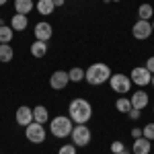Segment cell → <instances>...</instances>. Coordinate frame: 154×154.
<instances>
[{"instance_id": "cell-1", "label": "cell", "mask_w": 154, "mask_h": 154, "mask_svg": "<svg viewBox=\"0 0 154 154\" xmlns=\"http://www.w3.org/2000/svg\"><path fill=\"white\" fill-rule=\"evenodd\" d=\"M68 117L74 123H86L88 119L93 117V105L86 99H82V97H76L68 105Z\"/></svg>"}, {"instance_id": "cell-2", "label": "cell", "mask_w": 154, "mask_h": 154, "mask_svg": "<svg viewBox=\"0 0 154 154\" xmlns=\"http://www.w3.org/2000/svg\"><path fill=\"white\" fill-rule=\"evenodd\" d=\"M111 68L103 64V62H95V64H91L88 66V70H84V80L88 84H93V86H99V84H105L109 82V78H111Z\"/></svg>"}, {"instance_id": "cell-3", "label": "cell", "mask_w": 154, "mask_h": 154, "mask_svg": "<svg viewBox=\"0 0 154 154\" xmlns=\"http://www.w3.org/2000/svg\"><path fill=\"white\" fill-rule=\"evenodd\" d=\"M72 119L68 115H56L54 119H49V131L54 138H68L72 134Z\"/></svg>"}, {"instance_id": "cell-4", "label": "cell", "mask_w": 154, "mask_h": 154, "mask_svg": "<svg viewBox=\"0 0 154 154\" xmlns=\"http://www.w3.org/2000/svg\"><path fill=\"white\" fill-rule=\"evenodd\" d=\"M70 136H72V142L76 144V146H88L91 140H93V134L86 128V123H76V125L72 128Z\"/></svg>"}, {"instance_id": "cell-5", "label": "cell", "mask_w": 154, "mask_h": 154, "mask_svg": "<svg viewBox=\"0 0 154 154\" xmlns=\"http://www.w3.org/2000/svg\"><path fill=\"white\" fill-rule=\"evenodd\" d=\"M131 78L130 76H125V74H111V78H109V86L119 93V95H125V93H130L131 88Z\"/></svg>"}, {"instance_id": "cell-6", "label": "cell", "mask_w": 154, "mask_h": 154, "mask_svg": "<svg viewBox=\"0 0 154 154\" xmlns=\"http://www.w3.org/2000/svg\"><path fill=\"white\" fill-rule=\"evenodd\" d=\"M25 138L31 144H43V140H45V128L41 123L33 121V123H29L25 128Z\"/></svg>"}, {"instance_id": "cell-7", "label": "cell", "mask_w": 154, "mask_h": 154, "mask_svg": "<svg viewBox=\"0 0 154 154\" xmlns=\"http://www.w3.org/2000/svg\"><path fill=\"white\" fill-rule=\"evenodd\" d=\"M152 23L150 21H142V19H138L134 27H131V35L136 37L138 41H144V39H148V37L152 35Z\"/></svg>"}, {"instance_id": "cell-8", "label": "cell", "mask_w": 154, "mask_h": 154, "mask_svg": "<svg viewBox=\"0 0 154 154\" xmlns=\"http://www.w3.org/2000/svg\"><path fill=\"white\" fill-rule=\"evenodd\" d=\"M131 82L138 84V86H146V84H150V80H152V74L146 70V66H136L134 70H131L130 74Z\"/></svg>"}, {"instance_id": "cell-9", "label": "cell", "mask_w": 154, "mask_h": 154, "mask_svg": "<svg viewBox=\"0 0 154 154\" xmlns=\"http://www.w3.org/2000/svg\"><path fill=\"white\" fill-rule=\"evenodd\" d=\"M68 82H70V76H68V72H64V70H56L51 76H49V86H51L54 91L66 88Z\"/></svg>"}, {"instance_id": "cell-10", "label": "cell", "mask_w": 154, "mask_h": 154, "mask_svg": "<svg viewBox=\"0 0 154 154\" xmlns=\"http://www.w3.org/2000/svg\"><path fill=\"white\" fill-rule=\"evenodd\" d=\"M14 121L21 125V128H27L29 123H33V109L27 105H21L14 113Z\"/></svg>"}, {"instance_id": "cell-11", "label": "cell", "mask_w": 154, "mask_h": 154, "mask_svg": "<svg viewBox=\"0 0 154 154\" xmlns=\"http://www.w3.org/2000/svg\"><path fill=\"white\" fill-rule=\"evenodd\" d=\"M33 33H35V39H39V41H49L51 35H54V29H51V25L48 21H41V23L35 25Z\"/></svg>"}, {"instance_id": "cell-12", "label": "cell", "mask_w": 154, "mask_h": 154, "mask_svg": "<svg viewBox=\"0 0 154 154\" xmlns=\"http://www.w3.org/2000/svg\"><path fill=\"white\" fill-rule=\"evenodd\" d=\"M150 150H152V142L144 136L134 140V144H131V154H150Z\"/></svg>"}, {"instance_id": "cell-13", "label": "cell", "mask_w": 154, "mask_h": 154, "mask_svg": "<svg viewBox=\"0 0 154 154\" xmlns=\"http://www.w3.org/2000/svg\"><path fill=\"white\" fill-rule=\"evenodd\" d=\"M130 101H131V107H134V109H140V111H142L144 107H148L150 97H148V93H144V91H136V93L130 97Z\"/></svg>"}, {"instance_id": "cell-14", "label": "cell", "mask_w": 154, "mask_h": 154, "mask_svg": "<svg viewBox=\"0 0 154 154\" xmlns=\"http://www.w3.org/2000/svg\"><path fill=\"white\" fill-rule=\"evenodd\" d=\"M33 121L41 123V125H45V123L49 121V111H48V107H43V105L33 107Z\"/></svg>"}, {"instance_id": "cell-15", "label": "cell", "mask_w": 154, "mask_h": 154, "mask_svg": "<svg viewBox=\"0 0 154 154\" xmlns=\"http://www.w3.org/2000/svg\"><path fill=\"white\" fill-rule=\"evenodd\" d=\"M11 27L14 29V31H25L27 27H29V19H27V14H12L11 19Z\"/></svg>"}, {"instance_id": "cell-16", "label": "cell", "mask_w": 154, "mask_h": 154, "mask_svg": "<svg viewBox=\"0 0 154 154\" xmlns=\"http://www.w3.org/2000/svg\"><path fill=\"white\" fill-rule=\"evenodd\" d=\"M35 8L39 14H43V17H48L51 12L56 11V4H54V0H37L35 2Z\"/></svg>"}, {"instance_id": "cell-17", "label": "cell", "mask_w": 154, "mask_h": 154, "mask_svg": "<svg viewBox=\"0 0 154 154\" xmlns=\"http://www.w3.org/2000/svg\"><path fill=\"white\" fill-rule=\"evenodd\" d=\"M33 8H35L33 0H14V12H19V14H29Z\"/></svg>"}, {"instance_id": "cell-18", "label": "cell", "mask_w": 154, "mask_h": 154, "mask_svg": "<svg viewBox=\"0 0 154 154\" xmlns=\"http://www.w3.org/2000/svg\"><path fill=\"white\" fill-rule=\"evenodd\" d=\"M45 54H48V41L35 39V41L31 43V56H33V58H43Z\"/></svg>"}, {"instance_id": "cell-19", "label": "cell", "mask_w": 154, "mask_h": 154, "mask_svg": "<svg viewBox=\"0 0 154 154\" xmlns=\"http://www.w3.org/2000/svg\"><path fill=\"white\" fill-rule=\"evenodd\" d=\"M14 58V49L8 45V43H0V62L2 64H8Z\"/></svg>"}, {"instance_id": "cell-20", "label": "cell", "mask_w": 154, "mask_h": 154, "mask_svg": "<svg viewBox=\"0 0 154 154\" xmlns=\"http://www.w3.org/2000/svg\"><path fill=\"white\" fill-rule=\"evenodd\" d=\"M12 37H14V29L11 25H0V43H11Z\"/></svg>"}, {"instance_id": "cell-21", "label": "cell", "mask_w": 154, "mask_h": 154, "mask_svg": "<svg viewBox=\"0 0 154 154\" xmlns=\"http://www.w3.org/2000/svg\"><path fill=\"white\" fill-rule=\"evenodd\" d=\"M138 17L142 19V21H150L154 17V8H152V4H148V2H144L142 6L138 8Z\"/></svg>"}, {"instance_id": "cell-22", "label": "cell", "mask_w": 154, "mask_h": 154, "mask_svg": "<svg viewBox=\"0 0 154 154\" xmlns=\"http://www.w3.org/2000/svg\"><path fill=\"white\" fill-rule=\"evenodd\" d=\"M115 109H117L119 113H130L131 111V101L125 99V97H119L117 101H115Z\"/></svg>"}, {"instance_id": "cell-23", "label": "cell", "mask_w": 154, "mask_h": 154, "mask_svg": "<svg viewBox=\"0 0 154 154\" xmlns=\"http://www.w3.org/2000/svg\"><path fill=\"white\" fill-rule=\"evenodd\" d=\"M68 76H70V82H80V80H84V70L82 68H72L68 72Z\"/></svg>"}, {"instance_id": "cell-24", "label": "cell", "mask_w": 154, "mask_h": 154, "mask_svg": "<svg viewBox=\"0 0 154 154\" xmlns=\"http://www.w3.org/2000/svg\"><path fill=\"white\" fill-rule=\"evenodd\" d=\"M76 148H78L76 144H64L58 150V154H76Z\"/></svg>"}, {"instance_id": "cell-25", "label": "cell", "mask_w": 154, "mask_h": 154, "mask_svg": "<svg viewBox=\"0 0 154 154\" xmlns=\"http://www.w3.org/2000/svg\"><path fill=\"white\" fill-rule=\"evenodd\" d=\"M142 134H144V138H148L152 142L154 140V123H148L146 128H142Z\"/></svg>"}, {"instance_id": "cell-26", "label": "cell", "mask_w": 154, "mask_h": 154, "mask_svg": "<svg viewBox=\"0 0 154 154\" xmlns=\"http://www.w3.org/2000/svg\"><path fill=\"white\" fill-rule=\"evenodd\" d=\"M125 150V146H123V142H119V140H115V142L111 144V152L113 154H119V152H123Z\"/></svg>"}, {"instance_id": "cell-27", "label": "cell", "mask_w": 154, "mask_h": 154, "mask_svg": "<svg viewBox=\"0 0 154 154\" xmlns=\"http://www.w3.org/2000/svg\"><path fill=\"white\" fill-rule=\"evenodd\" d=\"M146 70L150 72V74H154V56H150V58L146 60Z\"/></svg>"}, {"instance_id": "cell-28", "label": "cell", "mask_w": 154, "mask_h": 154, "mask_svg": "<svg viewBox=\"0 0 154 154\" xmlns=\"http://www.w3.org/2000/svg\"><path fill=\"white\" fill-rule=\"evenodd\" d=\"M128 115H130V119H140V115H142V111H140V109H134V107H131V111L128 113Z\"/></svg>"}, {"instance_id": "cell-29", "label": "cell", "mask_w": 154, "mask_h": 154, "mask_svg": "<svg viewBox=\"0 0 154 154\" xmlns=\"http://www.w3.org/2000/svg\"><path fill=\"white\" fill-rule=\"evenodd\" d=\"M144 134H142V130H140V128H134V130H131V138H134V140H138V138H142Z\"/></svg>"}, {"instance_id": "cell-30", "label": "cell", "mask_w": 154, "mask_h": 154, "mask_svg": "<svg viewBox=\"0 0 154 154\" xmlns=\"http://www.w3.org/2000/svg\"><path fill=\"white\" fill-rule=\"evenodd\" d=\"M64 2H66V0H54V4H56V6H64Z\"/></svg>"}, {"instance_id": "cell-31", "label": "cell", "mask_w": 154, "mask_h": 154, "mask_svg": "<svg viewBox=\"0 0 154 154\" xmlns=\"http://www.w3.org/2000/svg\"><path fill=\"white\" fill-rule=\"evenodd\" d=\"M6 2H8V0H0V6H4V4H6Z\"/></svg>"}, {"instance_id": "cell-32", "label": "cell", "mask_w": 154, "mask_h": 154, "mask_svg": "<svg viewBox=\"0 0 154 154\" xmlns=\"http://www.w3.org/2000/svg\"><path fill=\"white\" fill-rule=\"evenodd\" d=\"M150 84H152V86H154V74H152V80H150Z\"/></svg>"}, {"instance_id": "cell-33", "label": "cell", "mask_w": 154, "mask_h": 154, "mask_svg": "<svg viewBox=\"0 0 154 154\" xmlns=\"http://www.w3.org/2000/svg\"><path fill=\"white\" fill-rule=\"evenodd\" d=\"M119 154H130V152H125V150H123V152H119Z\"/></svg>"}, {"instance_id": "cell-34", "label": "cell", "mask_w": 154, "mask_h": 154, "mask_svg": "<svg viewBox=\"0 0 154 154\" xmlns=\"http://www.w3.org/2000/svg\"><path fill=\"white\" fill-rule=\"evenodd\" d=\"M152 31H154V21H152Z\"/></svg>"}, {"instance_id": "cell-35", "label": "cell", "mask_w": 154, "mask_h": 154, "mask_svg": "<svg viewBox=\"0 0 154 154\" xmlns=\"http://www.w3.org/2000/svg\"><path fill=\"white\" fill-rule=\"evenodd\" d=\"M113 2H121V0H113Z\"/></svg>"}]
</instances>
